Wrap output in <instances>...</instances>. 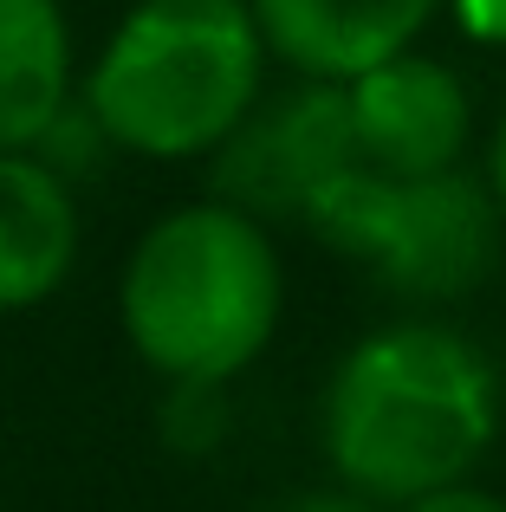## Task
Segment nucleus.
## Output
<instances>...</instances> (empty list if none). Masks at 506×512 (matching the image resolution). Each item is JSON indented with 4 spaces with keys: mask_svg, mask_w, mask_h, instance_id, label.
<instances>
[{
    "mask_svg": "<svg viewBox=\"0 0 506 512\" xmlns=\"http://www.w3.org/2000/svg\"><path fill=\"white\" fill-rule=\"evenodd\" d=\"M221 389L228 383H169V441H176L182 454H208L221 435H228V402H221Z\"/></svg>",
    "mask_w": 506,
    "mask_h": 512,
    "instance_id": "9d476101",
    "label": "nucleus"
},
{
    "mask_svg": "<svg viewBox=\"0 0 506 512\" xmlns=\"http://www.w3.org/2000/svg\"><path fill=\"white\" fill-rule=\"evenodd\" d=\"M396 512H506V500L468 487V480H455V487H435V493H422V500H409V506H396Z\"/></svg>",
    "mask_w": 506,
    "mask_h": 512,
    "instance_id": "f8f14e48",
    "label": "nucleus"
},
{
    "mask_svg": "<svg viewBox=\"0 0 506 512\" xmlns=\"http://www.w3.org/2000/svg\"><path fill=\"white\" fill-rule=\"evenodd\" d=\"M299 227L422 305L468 299L500 266V201L461 163L435 175H377L351 163L318 188Z\"/></svg>",
    "mask_w": 506,
    "mask_h": 512,
    "instance_id": "20e7f679",
    "label": "nucleus"
},
{
    "mask_svg": "<svg viewBox=\"0 0 506 512\" xmlns=\"http://www.w3.org/2000/svg\"><path fill=\"white\" fill-rule=\"evenodd\" d=\"M78 195L46 156L0 150V318L33 312L78 266Z\"/></svg>",
    "mask_w": 506,
    "mask_h": 512,
    "instance_id": "6e6552de",
    "label": "nucleus"
},
{
    "mask_svg": "<svg viewBox=\"0 0 506 512\" xmlns=\"http://www.w3.org/2000/svg\"><path fill=\"white\" fill-rule=\"evenodd\" d=\"M253 26L266 39V59H279L292 78H344L409 52L442 0H247Z\"/></svg>",
    "mask_w": 506,
    "mask_h": 512,
    "instance_id": "0eeeda50",
    "label": "nucleus"
},
{
    "mask_svg": "<svg viewBox=\"0 0 506 512\" xmlns=\"http://www.w3.org/2000/svg\"><path fill=\"white\" fill-rule=\"evenodd\" d=\"M487 188H494V201H500V214H506V111H500V124H494V150H487Z\"/></svg>",
    "mask_w": 506,
    "mask_h": 512,
    "instance_id": "4468645a",
    "label": "nucleus"
},
{
    "mask_svg": "<svg viewBox=\"0 0 506 512\" xmlns=\"http://www.w3.org/2000/svg\"><path fill=\"white\" fill-rule=\"evenodd\" d=\"M357 163L344 85L299 78L279 98H253V111L208 150L215 201L253 214V221H305L318 188Z\"/></svg>",
    "mask_w": 506,
    "mask_h": 512,
    "instance_id": "39448f33",
    "label": "nucleus"
},
{
    "mask_svg": "<svg viewBox=\"0 0 506 512\" xmlns=\"http://www.w3.org/2000/svg\"><path fill=\"white\" fill-rule=\"evenodd\" d=\"M72 20L59 0H0V150H33L72 104Z\"/></svg>",
    "mask_w": 506,
    "mask_h": 512,
    "instance_id": "1a4fd4ad",
    "label": "nucleus"
},
{
    "mask_svg": "<svg viewBox=\"0 0 506 512\" xmlns=\"http://www.w3.org/2000/svg\"><path fill=\"white\" fill-rule=\"evenodd\" d=\"M279 512H377L370 500H357V493H312V500H292Z\"/></svg>",
    "mask_w": 506,
    "mask_h": 512,
    "instance_id": "ddd939ff",
    "label": "nucleus"
},
{
    "mask_svg": "<svg viewBox=\"0 0 506 512\" xmlns=\"http://www.w3.org/2000/svg\"><path fill=\"white\" fill-rule=\"evenodd\" d=\"M266 91V39L247 0H137L91 59L78 104L143 163L208 156Z\"/></svg>",
    "mask_w": 506,
    "mask_h": 512,
    "instance_id": "7ed1b4c3",
    "label": "nucleus"
},
{
    "mask_svg": "<svg viewBox=\"0 0 506 512\" xmlns=\"http://www.w3.org/2000/svg\"><path fill=\"white\" fill-rule=\"evenodd\" d=\"M455 13V26L481 46H506V0H442Z\"/></svg>",
    "mask_w": 506,
    "mask_h": 512,
    "instance_id": "9b49d317",
    "label": "nucleus"
},
{
    "mask_svg": "<svg viewBox=\"0 0 506 512\" xmlns=\"http://www.w3.org/2000/svg\"><path fill=\"white\" fill-rule=\"evenodd\" d=\"M494 435L500 396L487 357L429 318L357 338L325 383L331 474L370 506H409L468 480Z\"/></svg>",
    "mask_w": 506,
    "mask_h": 512,
    "instance_id": "f257e3e1",
    "label": "nucleus"
},
{
    "mask_svg": "<svg viewBox=\"0 0 506 512\" xmlns=\"http://www.w3.org/2000/svg\"><path fill=\"white\" fill-rule=\"evenodd\" d=\"M344 111H351L357 163L377 175L455 169L474 137V104H468L461 72L416 46L344 78Z\"/></svg>",
    "mask_w": 506,
    "mask_h": 512,
    "instance_id": "423d86ee",
    "label": "nucleus"
},
{
    "mask_svg": "<svg viewBox=\"0 0 506 512\" xmlns=\"http://www.w3.org/2000/svg\"><path fill=\"white\" fill-rule=\"evenodd\" d=\"M286 266L266 221L228 201L169 208L117 279L124 338L163 383H234L279 331Z\"/></svg>",
    "mask_w": 506,
    "mask_h": 512,
    "instance_id": "f03ea898",
    "label": "nucleus"
}]
</instances>
